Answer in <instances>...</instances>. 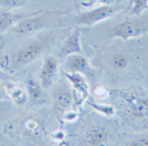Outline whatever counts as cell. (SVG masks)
Listing matches in <instances>:
<instances>
[{
  "label": "cell",
  "mask_w": 148,
  "mask_h": 146,
  "mask_svg": "<svg viewBox=\"0 0 148 146\" xmlns=\"http://www.w3.org/2000/svg\"><path fill=\"white\" fill-rule=\"evenodd\" d=\"M7 98V93H6V88H5V85L1 84V80H0V100Z\"/></svg>",
  "instance_id": "obj_24"
},
{
  "label": "cell",
  "mask_w": 148,
  "mask_h": 146,
  "mask_svg": "<svg viewBox=\"0 0 148 146\" xmlns=\"http://www.w3.org/2000/svg\"><path fill=\"white\" fill-rule=\"evenodd\" d=\"M111 64L115 70H124L130 65V56L124 53H117L115 54L111 59Z\"/></svg>",
  "instance_id": "obj_16"
},
{
  "label": "cell",
  "mask_w": 148,
  "mask_h": 146,
  "mask_svg": "<svg viewBox=\"0 0 148 146\" xmlns=\"http://www.w3.org/2000/svg\"><path fill=\"white\" fill-rule=\"evenodd\" d=\"M96 1H97V0H87L86 2H84V3H83V6L84 7H92Z\"/></svg>",
  "instance_id": "obj_25"
},
{
  "label": "cell",
  "mask_w": 148,
  "mask_h": 146,
  "mask_svg": "<svg viewBox=\"0 0 148 146\" xmlns=\"http://www.w3.org/2000/svg\"><path fill=\"white\" fill-rule=\"evenodd\" d=\"M75 1H77V0H75Z\"/></svg>",
  "instance_id": "obj_27"
},
{
  "label": "cell",
  "mask_w": 148,
  "mask_h": 146,
  "mask_svg": "<svg viewBox=\"0 0 148 146\" xmlns=\"http://www.w3.org/2000/svg\"><path fill=\"white\" fill-rule=\"evenodd\" d=\"M73 98H72V91L63 87L60 88L54 95L53 99V110L58 116H62L66 110L72 107Z\"/></svg>",
  "instance_id": "obj_10"
},
{
  "label": "cell",
  "mask_w": 148,
  "mask_h": 146,
  "mask_svg": "<svg viewBox=\"0 0 148 146\" xmlns=\"http://www.w3.org/2000/svg\"><path fill=\"white\" fill-rule=\"evenodd\" d=\"M148 9V0H134L133 8L130 10L132 16H139Z\"/></svg>",
  "instance_id": "obj_18"
},
{
  "label": "cell",
  "mask_w": 148,
  "mask_h": 146,
  "mask_svg": "<svg viewBox=\"0 0 148 146\" xmlns=\"http://www.w3.org/2000/svg\"><path fill=\"white\" fill-rule=\"evenodd\" d=\"M130 146H148V137H139L127 143Z\"/></svg>",
  "instance_id": "obj_22"
},
{
  "label": "cell",
  "mask_w": 148,
  "mask_h": 146,
  "mask_svg": "<svg viewBox=\"0 0 148 146\" xmlns=\"http://www.w3.org/2000/svg\"><path fill=\"white\" fill-rule=\"evenodd\" d=\"M94 95L99 99H106L110 96V90L107 88L103 87V86H99V87H96L94 89Z\"/></svg>",
  "instance_id": "obj_21"
},
{
  "label": "cell",
  "mask_w": 148,
  "mask_h": 146,
  "mask_svg": "<svg viewBox=\"0 0 148 146\" xmlns=\"http://www.w3.org/2000/svg\"><path fill=\"white\" fill-rule=\"evenodd\" d=\"M21 19H23L22 14H13L8 11H3L0 13V32L7 30L8 28H10L16 22L20 21Z\"/></svg>",
  "instance_id": "obj_15"
},
{
  "label": "cell",
  "mask_w": 148,
  "mask_h": 146,
  "mask_svg": "<svg viewBox=\"0 0 148 146\" xmlns=\"http://www.w3.org/2000/svg\"><path fill=\"white\" fill-rule=\"evenodd\" d=\"M5 88H6L7 97L10 98L16 104L23 105V104L27 103L28 95H27V91L22 87L14 85V84H7V85H5Z\"/></svg>",
  "instance_id": "obj_13"
},
{
  "label": "cell",
  "mask_w": 148,
  "mask_h": 146,
  "mask_svg": "<svg viewBox=\"0 0 148 146\" xmlns=\"http://www.w3.org/2000/svg\"><path fill=\"white\" fill-rule=\"evenodd\" d=\"M44 23H45L44 14H30L27 18L21 19L19 22H17V25L14 26V32L21 35L31 34L42 29Z\"/></svg>",
  "instance_id": "obj_6"
},
{
  "label": "cell",
  "mask_w": 148,
  "mask_h": 146,
  "mask_svg": "<svg viewBox=\"0 0 148 146\" xmlns=\"http://www.w3.org/2000/svg\"><path fill=\"white\" fill-rule=\"evenodd\" d=\"M28 0H0V6L6 9H14L19 7H23Z\"/></svg>",
  "instance_id": "obj_19"
},
{
  "label": "cell",
  "mask_w": 148,
  "mask_h": 146,
  "mask_svg": "<svg viewBox=\"0 0 148 146\" xmlns=\"http://www.w3.org/2000/svg\"><path fill=\"white\" fill-rule=\"evenodd\" d=\"M43 87L34 79L27 80V95L28 100L33 105H41L45 103V93Z\"/></svg>",
  "instance_id": "obj_11"
},
{
  "label": "cell",
  "mask_w": 148,
  "mask_h": 146,
  "mask_svg": "<svg viewBox=\"0 0 148 146\" xmlns=\"http://www.w3.org/2000/svg\"><path fill=\"white\" fill-rule=\"evenodd\" d=\"M65 77L68 78L70 84L72 85V98H73V107L74 110L79 111L82 105L87 100L90 95V87L86 79L82 74L79 73H68L65 72Z\"/></svg>",
  "instance_id": "obj_3"
},
{
  "label": "cell",
  "mask_w": 148,
  "mask_h": 146,
  "mask_svg": "<svg viewBox=\"0 0 148 146\" xmlns=\"http://www.w3.org/2000/svg\"><path fill=\"white\" fill-rule=\"evenodd\" d=\"M82 53V46H81V31L75 30L71 33L66 40L63 42L61 47L59 49V56L60 57H68L72 54H81Z\"/></svg>",
  "instance_id": "obj_9"
},
{
  "label": "cell",
  "mask_w": 148,
  "mask_h": 146,
  "mask_svg": "<svg viewBox=\"0 0 148 146\" xmlns=\"http://www.w3.org/2000/svg\"><path fill=\"white\" fill-rule=\"evenodd\" d=\"M51 42H52V37L47 35V36L39 37L36 41L27 44L25 46H23L22 49H20L10 56L9 58L10 67L12 69H16L36 61L49 47Z\"/></svg>",
  "instance_id": "obj_1"
},
{
  "label": "cell",
  "mask_w": 148,
  "mask_h": 146,
  "mask_svg": "<svg viewBox=\"0 0 148 146\" xmlns=\"http://www.w3.org/2000/svg\"><path fill=\"white\" fill-rule=\"evenodd\" d=\"M62 118L65 122H74L79 119V112L74 109H69L62 114Z\"/></svg>",
  "instance_id": "obj_20"
},
{
  "label": "cell",
  "mask_w": 148,
  "mask_h": 146,
  "mask_svg": "<svg viewBox=\"0 0 148 146\" xmlns=\"http://www.w3.org/2000/svg\"><path fill=\"white\" fill-rule=\"evenodd\" d=\"M65 135L66 134H65L64 131L58 130V131H56V132H53V133L51 134V137L56 141V142H62V141H64V139H65Z\"/></svg>",
  "instance_id": "obj_23"
},
{
  "label": "cell",
  "mask_w": 148,
  "mask_h": 146,
  "mask_svg": "<svg viewBox=\"0 0 148 146\" xmlns=\"http://www.w3.org/2000/svg\"><path fill=\"white\" fill-rule=\"evenodd\" d=\"M59 70V63L56 57L48 56L43 61L40 69V84L44 89H49L53 85Z\"/></svg>",
  "instance_id": "obj_7"
},
{
  "label": "cell",
  "mask_w": 148,
  "mask_h": 146,
  "mask_svg": "<svg viewBox=\"0 0 148 146\" xmlns=\"http://www.w3.org/2000/svg\"><path fill=\"white\" fill-rule=\"evenodd\" d=\"M121 97L127 104V111L135 119H148V96H136L133 93L121 92Z\"/></svg>",
  "instance_id": "obj_5"
},
{
  "label": "cell",
  "mask_w": 148,
  "mask_h": 146,
  "mask_svg": "<svg viewBox=\"0 0 148 146\" xmlns=\"http://www.w3.org/2000/svg\"><path fill=\"white\" fill-rule=\"evenodd\" d=\"M22 128L29 136H37L42 131V123L37 118H28L22 122Z\"/></svg>",
  "instance_id": "obj_14"
},
{
  "label": "cell",
  "mask_w": 148,
  "mask_h": 146,
  "mask_svg": "<svg viewBox=\"0 0 148 146\" xmlns=\"http://www.w3.org/2000/svg\"><path fill=\"white\" fill-rule=\"evenodd\" d=\"M108 139H110V132L104 126L93 128L86 134V143L88 145H106Z\"/></svg>",
  "instance_id": "obj_12"
},
{
  "label": "cell",
  "mask_w": 148,
  "mask_h": 146,
  "mask_svg": "<svg viewBox=\"0 0 148 146\" xmlns=\"http://www.w3.org/2000/svg\"><path fill=\"white\" fill-rule=\"evenodd\" d=\"M116 12V8L112 5H103L97 8H94L90 11L83 12L74 18V23L77 25L91 26L99 22H102L106 19L111 18Z\"/></svg>",
  "instance_id": "obj_4"
},
{
  "label": "cell",
  "mask_w": 148,
  "mask_h": 146,
  "mask_svg": "<svg viewBox=\"0 0 148 146\" xmlns=\"http://www.w3.org/2000/svg\"><path fill=\"white\" fill-rule=\"evenodd\" d=\"M146 33H148V24L142 20H126L114 25L110 30L112 37H118L123 41L142 36Z\"/></svg>",
  "instance_id": "obj_2"
},
{
  "label": "cell",
  "mask_w": 148,
  "mask_h": 146,
  "mask_svg": "<svg viewBox=\"0 0 148 146\" xmlns=\"http://www.w3.org/2000/svg\"><path fill=\"white\" fill-rule=\"evenodd\" d=\"M87 103L90 104L96 112L103 114L104 116H113L115 114V112H116V111H115V108H114L113 105H111V104L96 103V102H91V101H88Z\"/></svg>",
  "instance_id": "obj_17"
},
{
  "label": "cell",
  "mask_w": 148,
  "mask_h": 146,
  "mask_svg": "<svg viewBox=\"0 0 148 146\" xmlns=\"http://www.w3.org/2000/svg\"><path fill=\"white\" fill-rule=\"evenodd\" d=\"M2 79H6V75L0 70V80H2Z\"/></svg>",
  "instance_id": "obj_26"
},
{
  "label": "cell",
  "mask_w": 148,
  "mask_h": 146,
  "mask_svg": "<svg viewBox=\"0 0 148 146\" xmlns=\"http://www.w3.org/2000/svg\"><path fill=\"white\" fill-rule=\"evenodd\" d=\"M64 69L68 73H79L82 75H90L92 73V67L82 53L69 55L68 57H65Z\"/></svg>",
  "instance_id": "obj_8"
}]
</instances>
